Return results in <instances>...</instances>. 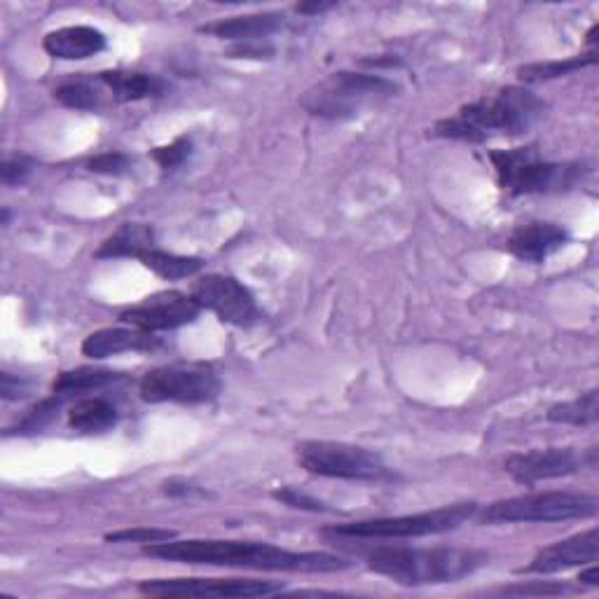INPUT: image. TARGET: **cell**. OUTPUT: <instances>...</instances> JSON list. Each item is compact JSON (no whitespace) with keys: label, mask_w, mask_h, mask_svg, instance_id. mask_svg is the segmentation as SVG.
Instances as JSON below:
<instances>
[{"label":"cell","mask_w":599,"mask_h":599,"mask_svg":"<svg viewBox=\"0 0 599 599\" xmlns=\"http://www.w3.org/2000/svg\"><path fill=\"white\" fill-rule=\"evenodd\" d=\"M144 555L155 560L211 565L255 571H293V574H328L349 569L351 563L330 553H295L272 544L258 542H225V538H190V542L146 544Z\"/></svg>","instance_id":"obj_1"},{"label":"cell","mask_w":599,"mask_h":599,"mask_svg":"<svg viewBox=\"0 0 599 599\" xmlns=\"http://www.w3.org/2000/svg\"><path fill=\"white\" fill-rule=\"evenodd\" d=\"M544 111L546 104L534 92L525 87H504L462 106L454 117L441 119L433 127V134L466 144H483L492 136H521L536 125Z\"/></svg>","instance_id":"obj_2"},{"label":"cell","mask_w":599,"mask_h":599,"mask_svg":"<svg viewBox=\"0 0 599 599\" xmlns=\"http://www.w3.org/2000/svg\"><path fill=\"white\" fill-rule=\"evenodd\" d=\"M487 553L471 548H377L368 569L401 586H441L487 565Z\"/></svg>","instance_id":"obj_3"},{"label":"cell","mask_w":599,"mask_h":599,"mask_svg":"<svg viewBox=\"0 0 599 599\" xmlns=\"http://www.w3.org/2000/svg\"><path fill=\"white\" fill-rule=\"evenodd\" d=\"M599 511L597 496L578 492H534L523 496L502 498L490 504L483 515V525H513V523H567L588 521Z\"/></svg>","instance_id":"obj_4"},{"label":"cell","mask_w":599,"mask_h":599,"mask_svg":"<svg viewBox=\"0 0 599 599\" xmlns=\"http://www.w3.org/2000/svg\"><path fill=\"white\" fill-rule=\"evenodd\" d=\"M498 186L511 195H548L569 190L581 178V165L544 162L534 148L490 153Z\"/></svg>","instance_id":"obj_5"},{"label":"cell","mask_w":599,"mask_h":599,"mask_svg":"<svg viewBox=\"0 0 599 599\" xmlns=\"http://www.w3.org/2000/svg\"><path fill=\"white\" fill-rule=\"evenodd\" d=\"M477 504L464 502L443 508H433L414 515L396 517H375V521H358L347 525H335L324 529L330 536H354V538H417L431 534H445L462 527L475 515Z\"/></svg>","instance_id":"obj_6"},{"label":"cell","mask_w":599,"mask_h":599,"mask_svg":"<svg viewBox=\"0 0 599 599\" xmlns=\"http://www.w3.org/2000/svg\"><path fill=\"white\" fill-rule=\"evenodd\" d=\"M297 464L307 473L337 481L377 483L387 481L389 469L377 452L335 441H305L297 445Z\"/></svg>","instance_id":"obj_7"},{"label":"cell","mask_w":599,"mask_h":599,"mask_svg":"<svg viewBox=\"0 0 599 599\" xmlns=\"http://www.w3.org/2000/svg\"><path fill=\"white\" fill-rule=\"evenodd\" d=\"M398 92L391 80L370 73H349L339 71L318 83L303 98V106L318 117H351L358 106L370 102L375 96H389Z\"/></svg>","instance_id":"obj_8"},{"label":"cell","mask_w":599,"mask_h":599,"mask_svg":"<svg viewBox=\"0 0 599 599\" xmlns=\"http://www.w3.org/2000/svg\"><path fill=\"white\" fill-rule=\"evenodd\" d=\"M223 382L209 366H162L144 375L138 393L146 403H209Z\"/></svg>","instance_id":"obj_9"},{"label":"cell","mask_w":599,"mask_h":599,"mask_svg":"<svg viewBox=\"0 0 599 599\" xmlns=\"http://www.w3.org/2000/svg\"><path fill=\"white\" fill-rule=\"evenodd\" d=\"M192 297L202 309L213 312L223 324L249 328L263 318L258 309L255 295L234 276L209 274L202 276L192 288Z\"/></svg>","instance_id":"obj_10"},{"label":"cell","mask_w":599,"mask_h":599,"mask_svg":"<svg viewBox=\"0 0 599 599\" xmlns=\"http://www.w3.org/2000/svg\"><path fill=\"white\" fill-rule=\"evenodd\" d=\"M138 590L157 597H267L284 586L258 578H153L138 584Z\"/></svg>","instance_id":"obj_11"},{"label":"cell","mask_w":599,"mask_h":599,"mask_svg":"<svg viewBox=\"0 0 599 599\" xmlns=\"http://www.w3.org/2000/svg\"><path fill=\"white\" fill-rule=\"evenodd\" d=\"M584 466H597V450L576 452L571 448H546L532 452H517L506 459V473L521 485H534L542 481H555L578 473Z\"/></svg>","instance_id":"obj_12"},{"label":"cell","mask_w":599,"mask_h":599,"mask_svg":"<svg viewBox=\"0 0 599 599\" xmlns=\"http://www.w3.org/2000/svg\"><path fill=\"white\" fill-rule=\"evenodd\" d=\"M202 314L197 300L192 295L167 291L146 297L141 305H134L125 312H119V318L132 328L146 330V333H159V330H174L197 322V316Z\"/></svg>","instance_id":"obj_13"},{"label":"cell","mask_w":599,"mask_h":599,"mask_svg":"<svg viewBox=\"0 0 599 599\" xmlns=\"http://www.w3.org/2000/svg\"><path fill=\"white\" fill-rule=\"evenodd\" d=\"M597 557H599V529L592 527L588 532L565 538V542H557L548 548H542L523 571H527V574H557V571H565L571 567L595 565Z\"/></svg>","instance_id":"obj_14"},{"label":"cell","mask_w":599,"mask_h":599,"mask_svg":"<svg viewBox=\"0 0 599 599\" xmlns=\"http://www.w3.org/2000/svg\"><path fill=\"white\" fill-rule=\"evenodd\" d=\"M569 234L565 228L555 223H527L517 228L508 239V251L517 258V261H525L532 265H538L548 261L553 253L567 246Z\"/></svg>","instance_id":"obj_15"},{"label":"cell","mask_w":599,"mask_h":599,"mask_svg":"<svg viewBox=\"0 0 599 599\" xmlns=\"http://www.w3.org/2000/svg\"><path fill=\"white\" fill-rule=\"evenodd\" d=\"M106 45V35L94 27H64L50 31L43 40L45 52L62 62H83V59L102 54Z\"/></svg>","instance_id":"obj_16"},{"label":"cell","mask_w":599,"mask_h":599,"mask_svg":"<svg viewBox=\"0 0 599 599\" xmlns=\"http://www.w3.org/2000/svg\"><path fill=\"white\" fill-rule=\"evenodd\" d=\"M284 29V14L279 12H258V14H242V17H228L221 22L207 24L199 31L216 35L221 40H232V43H261V40L274 35Z\"/></svg>","instance_id":"obj_17"},{"label":"cell","mask_w":599,"mask_h":599,"mask_svg":"<svg viewBox=\"0 0 599 599\" xmlns=\"http://www.w3.org/2000/svg\"><path fill=\"white\" fill-rule=\"evenodd\" d=\"M159 347V339L153 333L138 328H102L85 337L83 354L90 358H108L127 351H153Z\"/></svg>","instance_id":"obj_18"},{"label":"cell","mask_w":599,"mask_h":599,"mask_svg":"<svg viewBox=\"0 0 599 599\" xmlns=\"http://www.w3.org/2000/svg\"><path fill=\"white\" fill-rule=\"evenodd\" d=\"M98 83L113 94L115 102H141L167 92L162 77L141 71H106L98 73Z\"/></svg>","instance_id":"obj_19"},{"label":"cell","mask_w":599,"mask_h":599,"mask_svg":"<svg viewBox=\"0 0 599 599\" xmlns=\"http://www.w3.org/2000/svg\"><path fill=\"white\" fill-rule=\"evenodd\" d=\"M69 424L80 433H106L117 424V410L106 398H80L69 412Z\"/></svg>","instance_id":"obj_20"},{"label":"cell","mask_w":599,"mask_h":599,"mask_svg":"<svg viewBox=\"0 0 599 599\" xmlns=\"http://www.w3.org/2000/svg\"><path fill=\"white\" fill-rule=\"evenodd\" d=\"M136 261L162 279H188V276H195L197 272H202L204 267L202 258L176 255L169 251H159L155 246L138 253Z\"/></svg>","instance_id":"obj_21"},{"label":"cell","mask_w":599,"mask_h":599,"mask_svg":"<svg viewBox=\"0 0 599 599\" xmlns=\"http://www.w3.org/2000/svg\"><path fill=\"white\" fill-rule=\"evenodd\" d=\"M153 228L141 223H125L111 239L102 244L96 258H136L141 251L153 246Z\"/></svg>","instance_id":"obj_22"},{"label":"cell","mask_w":599,"mask_h":599,"mask_svg":"<svg viewBox=\"0 0 599 599\" xmlns=\"http://www.w3.org/2000/svg\"><path fill=\"white\" fill-rule=\"evenodd\" d=\"M117 379H123V372H113V370H96V368H77V370H66L54 379L52 391L62 393L66 398L83 393V391H94V389H104L115 385Z\"/></svg>","instance_id":"obj_23"},{"label":"cell","mask_w":599,"mask_h":599,"mask_svg":"<svg viewBox=\"0 0 599 599\" xmlns=\"http://www.w3.org/2000/svg\"><path fill=\"white\" fill-rule=\"evenodd\" d=\"M548 422L555 424H571V427H590L599 417V391L592 389L574 401L557 403L548 410Z\"/></svg>","instance_id":"obj_24"},{"label":"cell","mask_w":599,"mask_h":599,"mask_svg":"<svg viewBox=\"0 0 599 599\" xmlns=\"http://www.w3.org/2000/svg\"><path fill=\"white\" fill-rule=\"evenodd\" d=\"M592 64H597V52L578 54V56H569V59H557V62L527 64L523 69H517V77H521L523 83H546V80L565 77L569 73H576L586 66H592Z\"/></svg>","instance_id":"obj_25"},{"label":"cell","mask_w":599,"mask_h":599,"mask_svg":"<svg viewBox=\"0 0 599 599\" xmlns=\"http://www.w3.org/2000/svg\"><path fill=\"white\" fill-rule=\"evenodd\" d=\"M54 96L64 106L75 108V111H96L98 106H102V94H98L96 87L87 83V80H71V83L56 87Z\"/></svg>","instance_id":"obj_26"},{"label":"cell","mask_w":599,"mask_h":599,"mask_svg":"<svg viewBox=\"0 0 599 599\" xmlns=\"http://www.w3.org/2000/svg\"><path fill=\"white\" fill-rule=\"evenodd\" d=\"M66 401V396L62 393H52L50 398H45V401H40L38 406H33L27 417L22 419V422L17 424V431L14 433H38L43 431L52 419L59 414V410H62Z\"/></svg>","instance_id":"obj_27"},{"label":"cell","mask_w":599,"mask_h":599,"mask_svg":"<svg viewBox=\"0 0 599 599\" xmlns=\"http://www.w3.org/2000/svg\"><path fill=\"white\" fill-rule=\"evenodd\" d=\"M192 148H195V144H192L190 136H178L176 141H171L169 146L155 148L153 159L165 174H171L188 162L190 155H192Z\"/></svg>","instance_id":"obj_28"},{"label":"cell","mask_w":599,"mask_h":599,"mask_svg":"<svg viewBox=\"0 0 599 599\" xmlns=\"http://www.w3.org/2000/svg\"><path fill=\"white\" fill-rule=\"evenodd\" d=\"M176 538L171 529H157V527H136V529H119L106 534V542L111 544H162Z\"/></svg>","instance_id":"obj_29"},{"label":"cell","mask_w":599,"mask_h":599,"mask_svg":"<svg viewBox=\"0 0 599 599\" xmlns=\"http://www.w3.org/2000/svg\"><path fill=\"white\" fill-rule=\"evenodd\" d=\"M134 167V159L125 153H104L96 155L87 162V169L94 174H108V176H123Z\"/></svg>","instance_id":"obj_30"},{"label":"cell","mask_w":599,"mask_h":599,"mask_svg":"<svg viewBox=\"0 0 599 599\" xmlns=\"http://www.w3.org/2000/svg\"><path fill=\"white\" fill-rule=\"evenodd\" d=\"M274 498H276V502H282V504H286L291 508H300V511H312V513H330L333 511L324 502H318V498H314V496H309L305 492H297L295 487L276 490Z\"/></svg>","instance_id":"obj_31"},{"label":"cell","mask_w":599,"mask_h":599,"mask_svg":"<svg viewBox=\"0 0 599 599\" xmlns=\"http://www.w3.org/2000/svg\"><path fill=\"white\" fill-rule=\"evenodd\" d=\"M33 385L24 377H14L10 372L0 375V396L6 398V401H22V398L31 396Z\"/></svg>","instance_id":"obj_32"},{"label":"cell","mask_w":599,"mask_h":599,"mask_svg":"<svg viewBox=\"0 0 599 599\" xmlns=\"http://www.w3.org/2000/svg\"><path fill=\"white\" fill-rule=\"evenodd\" d=\"M31 174V162L24 157H14V159H6L3 169H0V176H3L6 186H19L24 183Z\"/></svg>","instance_id":"obj_33"},{"label":"cell","mask_w":599,"mask_h":599,"mask_svg":"<svg viewBox=\"0 0 599 599\" xmlns=\"http://www.w3.org/2000/svg\"><path fill=\"white\" fill-rule=\"evenodd\" d=\"M228 56L230 59H255V62H261V59L274 56V48L267 45L265 40H261V43H237V45H232Z\"/></svg>","instance_id":"obj_34"},{"label":"cell","mask_w":599,"mask_h":599,"mask_svg":"<svg viewBox=\"0 0 599 599\" xmlns=\"http://www.w3.org/2000/svg\"><path fill=\"white\" fill-rule=\"evenodd\" d=\"M502 595H560L565 592V586H553V584H536V586H513L502 588Z\"/></svg>","instance_id":"obj_35"},{"label":"cell","mask_w":599,"mask_h":599,"mask_svg":"<svg viewBox=\"0 0 599 599\" xmlns=\"http://www.w3.org/2000/svg\"><path fill=\"white\" fill-rule=\"evenodd\" d=\"M192 492H197V487L190 485L188 481H169V483H165V494H169V496H188Z\"/></svg>","instance_id":"obj_36"},{"label":"cell","mask_w":599,"mask_h":599,"mask_svg":"<svg viewBox=\"0 0 599 599\" xmlns=\"http://www.w3.org/2000/svg\"><path fill=\"white\" fill-rule=\"evenodd\" d=\"M333 8H335V3H300V6H295V10L300 14H324Z\"/></svg>","instance_id":"obj_37"},{"label":"cell","mask_w":599,"mask_h":599,"mask_svg":"<svg viewBox=\"0 0 599 599\" xmlns=\"http://www.w3.org/2000/svg\"><path fill=\"white\" fill-rule=\"evenodd\" d=\"M578 581L586 584V586H599V571H597V567L592 565L588 571H581V576H578Z\"/></svg>","instance_id":"obj_38"}]
</instances>
